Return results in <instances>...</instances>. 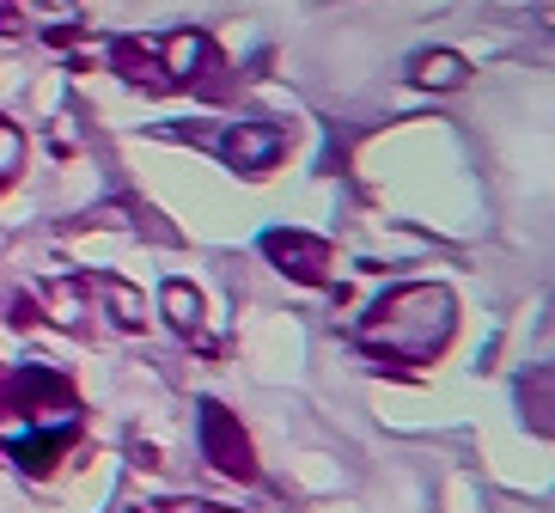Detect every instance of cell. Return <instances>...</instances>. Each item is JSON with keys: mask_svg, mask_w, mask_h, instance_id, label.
<instances>
[{"mask_svg": "<svg viewBox=\"0 0 555 513\" xmlns=\"http://www.w3.org/2000/svg\"><path fill=\"white\" fill-rule=\"evenodd\" d=\"M7 410H25L31 422H55V428H80V398L50 367H18L7 380Z\"/></svg>", "mask_w": 555, "mask_h": 513, "instance_id": "3957f363", "label": "cell"}, {"mask_svg": "<svg viewBox=\"0 0 555 513\" xmlns=\"http://www.w3.org/2000/svg\"><path fill=\"white\" fill-rule=\"evenodd\" d=\"M202 459L232 483H250L257 477V459H250V434L238 428V415L227 403H202Z\"/></svg>", "mask_w": 555, "mask_h": 513, "instance_id": "277c9868", "label": "cell"}, {"mask_svg": "<svg viewBox=\"0 0 555 513\" xmlns=\"http://www.w3.org/2000/svg\"><path fill=\"white\" fill-rule=\"evenodd\" d=\"M262 257H269L281 275H294V282H306V287H324L330 264H336V251H330L318 232H294V227L262 232Z\"/></svg>", "mask_w": 555, "mask_h": 513, "instance_id": "5b68a950", "label": "cell"}, {"mask_svg": "<svg viewBox=\"0 0 555 513\" xmlns=\"http://www.w3.org/2000/svg\"><path fill=\"white\" fill-rule=\"evenodd\" d=\"M80 440V428H31V434H18L7 428L0 434V447L18 459V471H31V477H43V471H55V459H62L67 447Z\"/></svg>", "mask_w": 555, "mask_h": 513, "instance_id": "52a82bcc", "label": "cell"}, {"mask_svg": "<svg viewBox=\"0 0 555 513\" xmlns=\"http://www.w3.org/2000/svg\"><path fill=\"white\" fill-rule=\"evenodd\" d=\"M18 171H25V134H18L13 123H7V116H0V196L13 190Z\"/></svg>", "mask_w": 555, "mask_h": 513, "instance_id": "30bf717a", "label": "cell"}, {"mask_svg": "<svg viewBox=\"0 0 555 513\" xmlns=\"http://www.w3.org/2000/svg\"><path fill=\"white\" fill-rule=\"evenodd\" d=\"M111 67L122 80L147 86V92H183L202 86L220 67L208 31H153V37H116L111 43Z\"/></svg>", "mask_w": 555, "mask_h": 513, "instance_id": "7a4b0ae2", "label": "cell"}, {"mask_svg": "<svg viewBox=\"0 0 555 513\" xmlns=\"http://www.w3.org/2000/svg\"><path fill=\"white\" fill-rule=\"evenodd\" d=\"M409 80L434 86V92H457V86L470 80V67H464V55H452V50H422L415 62H409Z\"/></svg>", "mask_w": 555, "mask_h": 513, "instance_id": "ba28073f", "label": "cell"}, {"mask_svg": "<svg viewBox=\"0 0 555 513\" xmlns=\"http://www.w3.org/2000/svg\"><path fill=\"white\" fill-rule=\"evenodd\" d=\"M543 398H550V367H538V434H550V410H543Z\"/></svg>", "mask_w": 555, "mask_h": 513, "instance_id": "8fae6325", "label": "cell"}, {"mask_svg": "<svg viewBox=\"0 0 555 513\" xmlns=\"http://www.w3.org/2000/svg\"><path fill=\"white\" fill-rule=\"evenodd\" d=\"M202 513H220V508H202Z\"/></svg>", "mask_w": 555, "mask_h": 513, "instance_id": "7c38bea8", "label": "cell"}, {"mask_svg": "<svg viewBox=\"0 0 555 513\" xmlns=\"http://www.w3.org/2000/svg\"><path fill=\"white\" fill-rule=\"evenodd\" d=\"M165 312H171V324H178V331H196L202 324V294L196 287H183V282H165Z\"/></svg>", "mask_w": 555, "mask_h": 513, "instance_id": "9c48e42d", "label": "cell"}, {"mask_svg": "<svg viewBox=\"0 0 555 513\" xmlns=\"http://www.w3.org/2000/svg\"><path fill=\"white\" fill-rule=\"evenodd\" d=\"M281 153H287V129L281 123H232L227 141H220V159L232 171H245V178H262Z\"/></svg>", "mask_w": 555, "mask_h": 513, "instance_id": "8992f818", "label": "cell"}, {"mask_svg": "<svg viewBox=\"0 0 555 513\" xmlns=\"http://www.w3.org/2000/svg\"><path fill=\"white\" fill-rule=\"evenodd\" d=\"M457 331V306L446 287L434 282H403L391 294L373 299V312L360 318V348H373L385 361H403V367H422L434 355H446Z\"/></svg>", "mask_w": 555, "mask_h": 513, "instance_id": "6da1fadb", "label": "cell"}]
</instances>
